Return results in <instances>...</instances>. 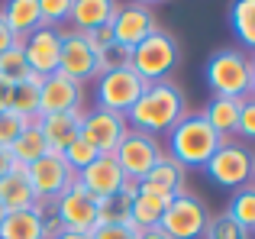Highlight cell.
Segmentation results:
<instances>
[{
    "mask_svg": "<svg viewBox=\"0 0 255 239\" xmlns=\"http://www.w3.org/2000/svg\"><path fill=\"white\" fill-rule=\"evenodd\" d=\"M184 117H187V97L168 78V81L145 84L139 101L132 104V110L126 114V126L158 139V136H168Z\"/></svg>",
    "mask_w": 255,
    "mask_h": 239,
    "instance_id": "obj_1",
    "label": "cell"
},
{
    "mask_svg": "<svg viewBox=\"0 0 255 239\" xmlns=\"http://www.w3.org/2000/svg\"><path fill=\"white\" fill-rule=\"evenodd\" d=\"M220 145H223V139L207 126V120L187 110V117L168 132V152L165 155H171L187 171V168H204Z\"/></svg>",
    "mask_w": 255,
    "mask_h": 239,
    "instance_id": "obj_2",
    "label": "cell"
},
{
    "mask_svg": "<svg viewBox=\"0 0 255 239\" xmlns=\"http://www.w3.org/2000/svg\"><path fill=\"white\" fill-rule=\"evenodd\" d=\"M204 78L213 97L246 101L252 94V62L243 49H217L204 65Z\"/></svg>",
    "mask_w": 255,
    "mask_h": 239,
    "instance_id": "obj_3",
    "label": "cell"
},
{
    "mask_svg": "<svg viewBox=\"0 0 255 239\" xmlns=\"http://www.w3.org/2000/svg\"><path fill=\"white\" fill-rule=\"evenodd\" d=\"M181 58V49L174 42L171 32L155 29L152 36H145L136 49L129 52V68L142 78L145 84H155V81H168L174 65Z\"/></svg>",
    "mask_w": 255,
    "mask_h": 239,
    "instance_id": "obj_4",
    "label": "cell"
},
{
    "mask_svg": "<svg viewBox=\"0 0 255 239\" xmlns=\"http://www.w3.org/2000/svg\"><path fill=\"white\" fill-rule=\"evenodd\" d=\"M204 171L213 184H220L226 191H239L246 184H252V152L246 149V142L230 139V142H223L210 155Z\"/></svg>",
    "mask_w": 255,
    "mask_h": 239,
    "instance_id": "obj_5",
    "label": "cell"
},
{
    "mask_svg": "<svg viewBox=\"0 0 255 239\" xmlns=\"http://www.w3.org/2000/svg\"><path fill=\"white\" fill-rule=\"evenodd\" d=\"M207 220H210V214H207L204 201H200L197 194H191V191H181L178 197L168 201L158 230L168 239H200Z\"/></svg>",
    "mask_w": 255,
    "mask_h": 239,
    "instance_id": "obj_6",
    "label": "cell"
},
{
    "mask_svg": "<svg viewBox=\"0 0 255 239\" xmlns=\"http://www.w3.org/2000/svg\"><path fill=\"white\" fill-rule=\"evenodd\" d=\"M162 155H165V149L158 145V139L145 136V132H136V129L126 132L123 142H120V149L113 152V158H117V165L123 168V175H126L129 184L142 181V178L152 171V165H155Z\"/></svg>",
    "mask_w": 255,
    "mask_h": 239,
    "instance_id": "obj_7",
    "label": "cell"
},
{
    "mask_svg": "<svg viewBox=\"0 0 255 239\" xmlns=\"http://www.w3.org/2000/svg\"><path fill=\"white\" fill-rule=\"evenodd\" d=\"M145 91V81L136 75L132 68H120V71H107L97 78V107L110 110V114L126 117L132 110V104L139 101V94Z\"/></svg>",
    "mask_w": 255,
    "mask_h": 239,
    "instance_id": "obj_8",
    "label": "cell"
},
{
    "mask_svg": "<svg viewBox=\"0 0 255 239\" xmlns=\"http://www.w3.org/2000/svg\"><path fill=\"white\" fill-rule=\"evenodd\" d=\"M26 175H29V184H32V191H36L39 204H55L58 197L78 181L75 171L65 165V158L58 155V152H45L39 162H32L29 168H26Z\"/></svg>",
    "mask_w": 255,
    "mask_h": 239,
    "instance_id": "obj_9",
    "label": "cell"
},
{
    "mask_svg": "<svg viewBox=\"0 0 255 239\" xmlns=\"http://www.w3.org/2000/svg\"><path fill=\"white\" fill-rule=\"evenodd\" d=\"M126 132H129L126 117L94 107V110H84V120H81V132H78V139H84V142L91 145L97 155H113V152L120 149V142H123Z\"/></svg>",
    "mask_w": 255,
    "mask_h": 239,
    "instance_id": "obj_10",
    "label": "cell"
},
{
    "mask_svg": "<svg viewBox=\"0 0 255 239\" xmlns=\"http://www.w3.org/2000/svg\"><path fill=\"white\" fill-rule=\"evenodd\" d=\"M52 214H55V220H58L62 230L91 236L94 230H97V197L87 194L81 184L75 181L55 204H52Z\"/></svg>",
    "mask_w": 255,
    "mask_h": 239,
    "instance_id": "obj_11",
    "label": "cell"
},
{
    "mask_svg": "<svg viewBox=\"0 0 255 239\" xmlns=\"http://www.w3.org/2000/svg\"><path fill=\"white\" fill-rule=\"evenodd\" d=\"M58 75L71 78L78 84H87L97 78V49L87 42L84 32L62 29V62H58Z\"/></svg>",
    "mask_w": 255,
    "mask_h": 239,
    "instance_id": "obj_12",
    "label": "cell"
},
{
    "mask_svg": "<svg viewBox=\"0 0 255 239\" xmlns=\"http://www.w3.org/2000/svg\"><path fill=\"white\" fill-rule=\"evenodd\" d=\"M158 26H155V13H152L149 3H120L117 13L110 19V32H113V42L126 45V49H136L145 36H152Z\"/></svg>",
    "mask_w": 255,
    "mask_h": 239,
    "instance_id": "obj_13",
    "label": "cell"
},
{
    "mask_svg": "<svg viewBox=\"0 0 255 239\" xmlns=\"http://www.w3.org/2000/svg\"><path fill=\"white\" fill-rule=\"evenodd\" d=\"M19 49H23V58H26V65H29V75L49 78V75L58 71V62H62V29L42 26V29H36L29 39H23Z\"/></svg>",
    "mask_w": 255,
    "mask_h": 239,
    "instance_id": "obj_14",
    "label": "cell"
},
{
    "mask_svg": "<svg viewBox=\"0 0 255 239\" xmlns=\"http://www.w3.org/2000/svg\"><path fill=\"white\" fill-rule=\"evenodd\" d=\"M84 107V84L71 81L65 75H49L42 78V97H39V117L45 114H68V110Z\"/></svg>",
    "mask_w": 255,
    "mask_h": 239,
    "instance_id": "obj_15",
    "label": "cell"
},
{
    "mask_svg": "<svg viewBox=\"0 0 255 239\" xmlns=\"http://www.w3.org/2000/svg\"><path fill=\"white\" fill-rule=\"evenodd\" d=\"M78 184H81L87 194H94L100 201V197H110V194H117V191H123L129 181H126L123 168L117 165L113 155H97L84 171H78Z\"/></svg>",
    "mask_w": 255,
    "mask_h": 239,
    "instance_id": "obj_16",
    "label": "cell"
},
{
    "mask_svg": "<svg viewBox=\"0 0 255 239\" xmlns=\"http://www.w3.org/2000/svg\"><path fill=\"white\" fill-rule=\"evenodd\" d=\"M81 120H84V107L81 110H68V114H45V117L36 120V126H39V132L45 136L49 152H58V155H62V152L78 139V132H81Z\"/></svg>",
    "mask_w": 255,
    "mask_h": 239,
    "instance_id": "obj_17",
    "label": "cell"
},
{
    "mask_svg": "<svg viewBox=\"0 0 255 239\" xmlns=\"http://www.w3.org/2000/svg\"><path fill=\"white\" fill-rule=\"evenodd\" d=\"M171 197H165L162 191L149 188V184H136L132 191V210H129V223L145 233V230H155L165 217V207H168Z\"/></svg>",
    "mask_w": 255,
    "mask_h": 239,
    "instance_id": "obj_18",
    "label": "cell"
},
{
    "mask_svg": "<svg viewBox=\"0 0 255 239\" xmlns=\"http://www.w3.org/2000/svg\"><path fill=\"white\" fill-rule=\"evenodd\" d=\"M117 6V0H71L68 23L75 32H94L100 26H110Z\"/></svg>",
    "mask_w": 255,
    "mask_h": 239,
    "instance_id": "obj_19",
    "label": "cell"
},
{
    "mask_svg": "<svg viewBox=\"0 0 255 239\" xmlns=\"http://www.w3.org/2000/svg\"><path fill=\"white\" fill-rule=\"evenodd\" d=\"M0 204L6 207V214L39 207V197H36V191H32V184H29L26 168L16 165L13 171H6V175L0 178Z\"/></svg>",
    "mask_w": 255,
    "mask_h": 239,
    "instance_id": "obj_20",
    "label": "cell"
},
{
    "mask_svg": "<svg viewBox=\"0 0 255 239\" xmlns=\"http://www.w3.org/2000/svg\"><path fill=\"white\" fill-rule=\"evenodd\" d=\"M3 23L10 26V32L16 36V45L23 39H29L36 29H42V13H39V0H10L0 10Z\"/></svg>",
    "mask_w": 255,
    "mask_h": 239,
    "instance_id": "obj_21",
    "label": "cell"
},
{
    "mask_svg": "<svg viewBox=\"0 0 255 239\" xmlns=\"http://www.w3.org/2000/svg\"><path fill=\"white\" fill-rule=\"evenodd\" d=\"M239 107H243V101H230V97H210V104L204 107V117L207 126H210L213 132H217L223 142H230V139H236V126H239Z\"/></svg>",
    "mask_w": 255,
    "mask_h": 239,
    "instance_id": "obj_22",
    "label": "cell"
},
{
    "mask_svg": "<svg viewBox=\"0 0 255 239\" xmlns=\"http://www.w3.org/2000/svg\"><path fill=\"white\" fill-rule=\"evenodd\" d=\"M39 97H42V78L29 75L26 81L13 84L10 88V101H6V110L16 114L26 123H36L39 120Z\"/></svg>",
    "mask_w": 255,
    "mask_h": 239,
    "instance_id": "obj_23",
    "label": "cell"
},
{
    "mask_svg": "<svg viewBox=\"0 0 255 239\" xmlns=\"http://www.w3.org/2000/svg\"><path fill=\"white\" fill-rule=\"evenodd\" d=\"M184 178H187V171L181 168V165L174 162L171 155H162L155 165H152V171H149V175H145L139 184H149V188L162 191L165 197H178L181 191H184Z\"/></svg>",
    "mask_w": 255,
    "mask_h": 239,
    "instance_id": "obj_24",
    "label": "cell"
},
{
    "mask_svg": "<svg viewBox=\"0 0 255 239\" xmlns=\"http://www.w3.org/2000/svg\"><path fill=\"white\" fill-rule=\"evenodd\" d=\"M0 239H45L42 207L6 214L3 223H0Z\"/></svg>",
    "mask_w": 255,
    "mask_h": 239,
    "instance_id": "obj_25",
    "label": "cell"
},
{
    "mask_svg": "<svg viewBox=\"0 0 255 239\" xmlns=\"http://www.w3.org/2000/svg\"><path fill=\"white\" fill-rule=\"evenodd\" d=\"M49 152V145H45V136L39 132V126L36 123H29L23 132H19V139L10 145V155H13V162L19 165V168H29L32 162H39V158Z\"/></svg>",
    "mask_w": 255,
    "mask_h": 239,
    "instance_id": "obj_26",
    "label": "cell"
},
{
    "mask_svg": "<svg viewBox=\"0 0 255 239\" xmlns=\"http://www.w3.org/2000/svg\"><path fill=\"white\" fill-rule=\"evenodd\" d=\"M132 191H136V184H126V188L117 191V194L100 197L97 201V227H107V223H129Z\"/></svg>",
    "mask_w": 255,
    "mask_h": 239,
    "instance_id": "obj_27",
    "label": "cell"
},
{
    "mask_svg": "<svg viewBox=\"0 0 255 239\" xmlns=\"http://www.w3.org/2000/svg\"><path fill=\"white\" fill-rule=\"evenodd\" d=\"M230 26L239 36V42L255 55V0H236L230 6Z\"/></svg>",
    "mask_w": 255,
    "mask_h": 239,
    "instance_id": "obj_28",
    "label": "cell"
},
{
    "mask_svg": "<svg viewBox=\"0 0 255 239\" xmlns=\"http://www.w3.org/2000/svg\"><path fill=\"white\" fill-rule=\"evenodd\" d=\"M226 214H230L233 220H236V223H239V227H243L249 236L255 233V184H246V188L233 191Z\"/></svg>",
    "mask_w": 255,
    "mask_h": 239,
    "instance_id": "obj_29",
    "label": "cell"
},
{
    "mask_svg": "<svg viewBox=\"0 0 255 239\" xmlns=\"http://www.w3.org/2000/svg\"><path fill=\"white\" fill-rule=\"evenodd\" d=\"M26 78H29V65H26V58H23V49L13 45V49H6L3 55H0V81L13 88V84L26 81Z\"/></svg>",
    "mask_w": 255,
    "mask_h": 239,
    "instance_id": "obj_30",
    "label": "cell"
},
{
    "mask_svg": "<svg viewBox=\"0 0 255 239\" xmlns=\"http://www.w3.org/2000/svg\"><path fill=\"white\" fill-rule=\"evenodd\" d=\"M120 68H129V49L120 42H107L97 49V78L107 75V71H120ZM94 78V81H97Z\"/></svg>",
    "mask_w": 255,
    "mask_h": 239,
    "instance_id": "obj_31",
    "label": "cell"
},
{
    "mask_svg": "<svg viewBox=\"0 0 255 239\" xmlns=\"http://www.w3.org/2000/svg\"><path fill=\"white\" fill-rule=\"evenodd\" d=\"M200 239H249V233H246V230L223 210V214H217V217L207 220L204 236H200Z\"/></svg>",
    "mask_w": 255,
    "mask_h": 239,
    "instance_id": "obj_32",
    "label": "cell"
},
{
    "mask_svg": "<svg viewBox=\"0 0 255 239\" xmlns=\"http://www.w3.org/2000/svg\"><path fill=\"white\" fill-rule=\"evenodd\" d=\"M71 0H39V13H42V26L49 29H62L68 23Z\"/></svg>",
    "mask_w": 255,
    "mask_h": 239,
    "instance_id": "obj_33",
    "label": "cell"
},
{
    "mask_svg": "<svg viewBox=\"0 0 255 239\" xmlns=\"http://www.w3.org/2000/svg\"><path fill=\"white\" fill-rule=\"evenodd\" d=\"M62 158H65V165H68V168L75 171V178H78V171H84L87 165H91L94 158H97V152H94L91 145L84 142V139H75V142H71L68 149L62 152Z\"/></svg>",
    "mask_w": 255,
    "mask_h": 239,
    "instance_id": "obj_34",
    "label": "cell"
},
{
    "mask_svg": "<svg viewBox=\"0 0 255 239\" xmlns=\"http://www.w3.org/2000/svg\"><path fill=\"white\" fill-rule=\"evenodd\" d=\"M26 126H29L26 120H19L16 114L3 110V114H0V145H3V149H10V145L19 139V132H23Z\"/></svg>",
    "mask_w": 255,
    "mask_h": 239,
    "instance_id": "obj_35",
    "label": "cell"
},
{
    "mask_svg": "<svg viewBox=\"0 0 255 239\" xmlns=\"http://www.w3.org/2000/svg\"><path fill=\"white\" fill-rule=\"evenodd\" d=\"M139 233L132 223H107V227H97L91 233V239H139Z\"/></svg>",
    "mask_w": 255,
    "mask_h": 239,
    "instance_id": "obj_36",
    "label": "cell"
},
{
    "mask_svg": "<svg viewBox=\"0 0 255 239\" xmlns=\"http://www.w3.org/2000/svg\"><path fill=\"white\" fill-rule=\"evenodd\" d=\"M239 139H255V97H246L239 107V126H236Z\"/></svg>",
    "mask_w": 255,
    "mask_h": 239,
    "instance_id": "obj_37",
    "label": "cell"
},
{
    "mask_svg": "<svg viewBox=\"0 0 255 239\" xmlns=\"http://www.w3.org/2000/svg\"><path fill=\"white\" fill-rule=\"evenodd\" d=\"M13 45H16V36L10 32V26H6L3 16H0V55H3L6 49H13Z\"/></svg>",
    "mask_w": 255,
    "mask_h": 239,
    "instance_id": "obj_38",
    "label": "cell"
},
{
    "mask_svg": "<svg viewBox=\"0 0 255 239\" xmlns=\"http://www.w3.org/2000/svg\"><path fill=\"white\" fill-rule=\"evenodd\" d=\"M13 168H16V162H13L10 149H3V145H0V178H3L6 171H13Z\"/></svg>",
    "mask_w": 255,
    "mask_h": 239,
    "instance_id": "obj_39",
    "label": "cell"
},
{
    "mask_svg": "<svg viewBox=\"0 0 255 239\" xmlns=\"http://www.w3.org/2000/svg\"><path fill=\"white\" fill-rule=\"evenodd\" d=\"M6 101H10V84H3V81H0V114L6 110Z\"/></svg>",
    "mask_w": 255,
    "mask_h": 239,
    "instance_id": "obj_40",
    "label": "cell"
},
{
    "mask_svg": "<svg viewBox=\"0 0 255 239\" xmlns=\"http://www.w3.org/2000/svg\"><path fill=\"white\" fill-rule=\"evenodd\" d=\"M52 239H91L87 233H71V230H62V233H55Z\"/></svg>",
    "mask_w": 255,
    "mask_h": 239,
    "instance_id": "obj_41",
    "label": "cell"
},
{
    "mask_svg": "<svg viewBox=\"0 0 255 239\" xmlns=\"http://www.w3.org/2000/svg\"><path fill=\"white\" fill-rule=\"evenodd\" d=\"M139 239H168V236H165V233H162V230H158V227H155V230H145V233H142V236H139Z\"/></svg>",
    "mask_w": 255,
    "mask_h": 239,
    "instance_id": "obj_42",
    "label": "cell"
},
{
    "mask_svg": "<svg viewBox=\"0 0 255 239\" xmlns=\"http://www.w3.org/2000/svg\"><path fill=\"white\" fill-rule=\"evenodd\" d=\"M249 62H252V94L249 97H255V55H249Z\"/></svg>",
    "mask_w": 255,
    "mask_h": 239,
    "instance_id": "obj_43",
    "label": "cell"
},
{
    "mask_svg": "<svg viewBox=\"0 0 255 239\" xmlns=\"http://www.w3.org/2000/svg\"><path fill=\"white\" fill-rule=\"evenodd\" d=\"M3 217H6V207H3V204H0V223H3Z\"/></svg>",
    "mask_w": 255,
    "mask_h": 239,
    "instance_id": "obj_44",
    "label": "cell"
},
{
    "mask_svg": "<svg viewBox=\"0 0 255 239\" xmlns=\"http://www.w3.org/2000/svg\"><path fill=\"white\" fill-rule=\"evenodd\" d=\"M252 184H255V155H252Z\"/></svg>",
    "mask_w": 255,
    "mask_h": 239,
    "instance_id": "obj_45",
    "label": "cell"
}]
</instances>
